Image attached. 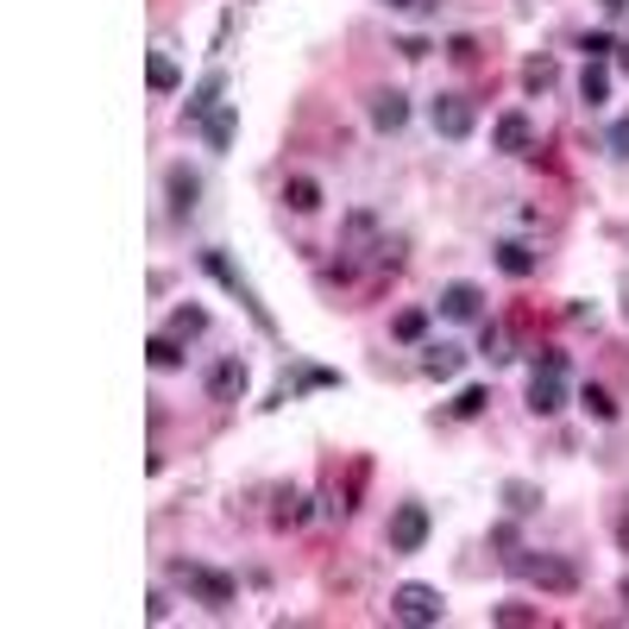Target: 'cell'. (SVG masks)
I'll return each instance as SVG.
<instances>
[{
  "label": "cell",
  "mask_w": 629,
  "mask_h": 629,
  "mask_svg": "<svg viewBox=\"0 0 629 629\" xmlns=\"http://www.w3.org/2000/svg\"><path fill=\"white\" fill-rule=\"evenodd\" d=\"M434 309L447 314V321H478V314H485V290L460 277V283H447V290H441V302H434Z\"/></svg>",
  "instance_id": "cell-15"
},
{
  "label": "cell",
  "mask_w": 629,
  "mask_h": 629,
  "mask_svg": "<svg viewBox=\"0 0 629 629\" xmlns=\"http://www.w3.org/2000/svg\"><path fill=\"white\" fill-rule=\"evenodd\" d=\"M492 152H504V157H529L535 152V120L523 114V107H511V114L492 120Z\"/></svg>",
  "instance_id": "cell-8"
},
{
  "label": "cell",
  "mask_w": 629,
  "mask_h": 629,
  "mask_svg": "<svg viewBox=\"0 0 629 629\" xmlns=\"http://www.w3.org/2000/svg\"><path fill=\"white\" fill-rule=\"evenodd\" d=\"M283 208H290V215H314V208H321V183L302 177V171L283 177Z\"/></svg>",
  "instance_id": "cell-18"
},
{
  "label": "cell",
  "mask_w": 629,
  "mask_h": 629,
  "mask_svg": "<svg viewBox=\"0 0 629 629\" xmlns=\"http://www.w3.org/2000/svg\"><path fill=\"white\" fill-rule=\"evenodd\" d=\"M145 617H152V623H164V617H171V598H164V591H152V598H145Z\"/></svg>",
  "instance_id": "cell-36"
},
{
  "label": "cell",
  "mask_w": 629,
  "mask_h": 629,
  "mask_svg": "<svg viewBox=\"0 0 629 629\" xmlns=\"http://www.w3.org/2000/svg\"><path fill=\"white\" fill-rule=\"evenodd\" d=\"M171 334H177V340H202V334H208V309H196V302H183V309L171 314Z\"/></svg>",
  "instance_id": "cell-27"
},
{
  "label": "cell",
  "mask_w": 629,
  "mask_h": 629,
  "mask_svg": "<svg viewBox=\"0 0 629 629\" xmlns=\"http://www.w3.org/2000/svg\"><path fill=\"white\" fill-rule=\"evenodd\" d=\"M391 617L410 623V629H434V623H447V598L434 586H422V579H403V586L391 591Z\"/></svg>",
  "instance_id": "cell-5"
},
{
  "label": "cell",
  "mask_w": 629,
  "mask_h": 629,
  "mask_svg": "<svg viewBox=\"0 0 629 629\" xmlns=\"http://www.w3.org/2000/svg\"><path fill=\"white\" fill-rule=\"evenodd\" d=\"M447 58L453 63H472V58H478V39H466V32H460V39H447Z\"/></svg>",
  "instance_id": "cell-33"
},
{
  "label": "cell",
  "mask_w": 629,
  "mask_h": 629,
  "mask_svg": "<svg viewBox=\"0 0 629 629\" xmlns=\"http://www.w3.org/2000/svg\"><path fill=\"white\" fill-rule=\"evenodd\" d=\"M579 410H586L591 422H617V396H610L605 384H586V391H579Z\"/></svg>",
  "instance_id": "cell-28"
},
{
  "label": "cell",
  "mask_w": 629,
  "mask_h": 629,
  "mask_svg": "<svg viewBox=\"0 0 629 629\" xmlns=\"http://www.w3.org/2000/svg\"><path fill=\"white\" fill-rule=\"evenodd\" d=\"M492 265H497L504 277H535L542 252H535L529 239H497V246H492Z\"/></svg>",
  "instance_id": "cell-16"
},
{
  "label": "cell",
  "mask_w": 629,
  "mask_h": 629,
  "mask_svg": "<svg viewBox=\"0 0 629 629\" xmlns=\"http://www.w3.org/2000/svg\"><path fill=\"white\" fill-rule=\"evenodd\" d=\"M605 13H610V20H623V13H629V0H605Z\"/></svg>",
  "instance_id": "cell-39"
},
{
  "label": "cell",
  "mask_w": 629,
  "mask_h": 629,
  "mask_svg": "<svg viewBox=\"0 0 629 629\" xmlns=\"http://www.w3.org/2000/svg\"><path fill=\"white\" fill-rule=\"evenodd\" d=\"M478 353L492 359V365H511V340H504V328H492V321H485V334H478Z\"/></svg>",
  "instance_id": "cell-30"
},
{
  "label": "cell",
  "mask_w": 629,
  "mask_h": 629,
  "mask_svg": "<svg viewBox=\"0 0 629 629\" xmlns=\"http://www.w3.org/2000/svg\"><path fill=\"white\" fill-rule=\"evenodd\" d=\"M396 51H403L410 63H422V58H429V39H396Z\"/></svg>",
  "instance_id": "cell-37"
},
{
  "label": "cell",
  "mask_w": 629,
  "mask_h": 629,
  "mask_svg": "<svg viewBox=\"0 0 629 629\" xmlns=\"http://www.w3.org/2000/svg\"><path fill=\"white\" fill-rule=\"evenodd\" d=\"M171 579H177L196 605H208V610H234V598H239V579H234V573L202 567V560H177V567H171Z\"/></svg>",
  "instance_id": "cell-3"
},
{
  "label": "cell",
  "mask_w": 629,
  "mask_h": 629,
  "mask_svg": "<svg viewBox=\"0 0 629 629\" xmlns=\"http://www.w3.org/2000/svg\"><path fill=\"white\" fill-rule=\"evenodd\" d=\"M365 120H372V133H403L410 126V95L403 89H372L365 95Z\"/></svg>",
  "instance_id": "cell-10"
},
{
  "label": "cell",
  "mask_w": 629,
  "mask_h": 629,
  "mask_svg": "<svg viewBox=\"0 0 629 629\" xmlns=\"http://www.w3.org/2000/svg\"><path fill=\"white\" fill-rule=\"evenodd\" d=\"M504 567H511L516 579H529V586H542V591H579V567H573L567 554L516 548V554H504Z\"/></svg>",
  "instance_id": "cell-2"
},
{
  "label": "cell",
  "mask_w": 629,
  "mask_h": 629,
  "mask_svg": "<svg viewBox=\"0 0 629 629\" xmlns=\"http://www.w3.org/2000/svg\"><path fill=\"white\" fill-rule=\"evenodd\" d=\"M220 95H227V70H208V76L189 89V101H183V126H202V120L220 107Z\"/></svg>",
  "instance_id": "cell-14"
},
{
  "label": "cell",
  "mask_w": 629,
  "mask_h": 629,
  "mask_svg": "<svg viewBox=\"0 0 629 629\" xmlns=\"http://www.w3.org/2000/svg\"><path fill=\"white\" fill-rule=\"evenodd\" d=\"M429 120H434V133H441V138H472L478 107H472V95H434Z\"/></svg>",
  "instance_id": "cell-9"
},
{
  "label": "cell",
  "mask_w": 629,
  "mask_h": 629,
  "mask_svg": "<svg viewBox=\"0 0 629 629\" xmlns=\"http://www.w3.org/2000/svg\"><path fill=\"white\" fill-rule=\"evenodd\" d=\"M271 523H277V529H302V523H309V492H296V485H283V492H277V511H271Z\"/></svg>",
  "instance_id": "cell-19"
},
{
  "label": "cell",
  "mask_w": 629,
  "mask_h": 629,
  "mask_svg": "<svg viewBox=\"0 0 629 629\" xmlns=\"http://www.w3.org/2000/svg\"><path fill=\"white\" fill-rule=\"evenodd\" d=\"M617 70H629V44H617Z\"/></svg>",
  "instance_id": "cell-40"
},
{
  "label": "cell",
  "mask_w": 629,
  "mask_h": 629,
  "mask_svg": "<svg viewBox=\"0 0 629 629\" xmlns=\"http://www.w3.org/2000/svg\"><path fill=\"white\" fill-rule=\"evenodd\" d=\"M504 504H511V516H535L542 511V485H529V478H504Z\"/></svg>",
  "instance_id": "cell-23"
},
{
  "label": "cell",
  "mask_w": 629,
  "mask_h": 629,
  "mask_svg": "<svg viewBox=\"0 0 629 629\" xmlns=\"http://www.w3.org/2000/svg\"><path fill=\"white\" fill-rule=\"evenodd\" d=\"M492 623H504V629H529V623H542V610L523 605V598H504V605H492Z\"/></svg>",
  "instance_id": "cell-26"
},
{
  "label": "cell",
  "mask_w": 629,
  "mask_h": 629,
  "mask_svg": "<svg viewBox=\"0 0 629 629\" xmlns=\"http://www.w3.org/2000/svg\"><path fill=\"white\" fill-rule=\"evenodd\" d=\"M579 101H586V107H605L610 101V63H586V70H579Z\"/></svg>",
  "instance_id": "cell-21"
},
{
  "label": "cell",
  "mask_w": 629,
  "mask_h": 629,
  "mask_svg": "<svg viewBox=\"0 0 629 629\" xmlns=\"http://www.w3.org/2000/svg\"><path fill=\"white\" fill-rule=\"evenodd\" d=\"M202 271L215 277L220 290H227V296H234V302H239V309L252 314V321H258V334H277V321H271V309H265V302H258V290H252V277L239 271L234 258L220 252V246H208V252H202Z\"/></svg>",
  "instance_id": "cell-1"
},
{
  "label": "cell",
  "mask_w": 629,
  "mask_h": 629,
  "mask_svg": "<svg viewBox=\"0 0 629 629\" xmlns=\"http://www.w3.org/2000/svg\"><path fill=\"white\" fill-rule=\"evenodd\" d=\"M196 133H202V145H208V152H227V145L239 138V107H234V101H220V107L202 120Z\"/></svg>",
  "instance_id": "cell-17"
},
{
  "label": "cell",
  "mask_w": 629,
  "mask_h": 629,
  "mask_svg": "<svg viewBox=\"0 0 629 629\" xmlns=\"http://www.w3.org/2000/svg\"><path fill=\"white\" fill-rule=\"evenodd\" d=\"M617 542H623V548H629V516H623V523H617Z\"/></svg>",
  "instance_id": "cell-41"
},
{
  "label": "cell",
  "mask_w": 629,
  "mask_h": 629,
  "mask_svg": "<svg viewBox=\"0 0 629 629\" xmlns=\"http://www.w3.org/2000/svg\"><path fill=\"white\" fill-rule=\"evenodd\" d=\"M378 246H384V227H378V215H372V208L347 215V227H340V258H334V277H359V265H365V258H378Z\"/></svg>",
  "instance_id": "cell-4"
},
{
  "label": "cell",
  "mask_w": 629,
  "mask_h": 629,
  "mask_svg": "<svg viewBox=\"0 0 629 629\" xmlns=\"http://www.w3.org/2000/svg\"><path fill=\"white\" fill-rule=\"evenodd\" d=\"M554 82H560V63H554V58H529V63H523V89H529V95H548Z\"/></svg>",
  "instance_id": "cell-25"
},
{
  "label": "cell",
  "mask_w": 629,
  "mask_h": 629,
  "mask_svg": "<svg viewBox=\"0 0 629 629\" xmlns=\"http://www.w3.org/2000/svg\"><path fill=\"white\" fill-rule=\"evenodd\" d=\"M579 51H586V63H610V58H617V39H610V32H586Z\"/></svg>",
  "instance_id": "cell-31"
},
{
  "label": "cell",
  "mask_w": 629,
  "mask_h": 629,
  "mask_svg": "<svg viewBox=\"0 0 629 629\" xmlns=\"http://www.w3.org/2000/svg\"><path fill=\"white\" fill-rule=\"evenodd\" d=\"M529 372H567V353H560V347H535Z\"/></svg>",
  "instance_id": "cell-32"
},
{
  "label": "cell",
  "mask_w": 629,
  "mask_h": 629,
  "mask_svg": "<svg viewBox=\"0 0 629 629\" xmlns=\"http://www.w3.org/2000/svg\"><path fill=\"white\" fill-rule=\"evenodd\" d=\"M164 196H171V215L189 220L202 208V177L189 171V164H171V171H164Z\"/></svg>",
  "instance_id": "cell-12"
},
{
  "label": "cell",
  "mask_w": 629,
  "mask_h": 629,
  "mask_svg": "<svg viewBox=\"0 0 629 629\" xmlns=\"http://www.w3.org/2000/svg\"><path fill=\"white\" fill-rule=\"evenodd\" d=\"M610 152L629 164V120H617V126H610Z\"/></svg>",
  "instance_id": "cell-35"
},
{
  "label": "cell",
  "mask_w": 629,
  "mask_h": 629,
  "mask_svg": "<svg viewBox=\"0 0 629 629\" xmlns=\"http://www.w3.org/2000/svg\"><path fill=\"white\" fill-rule=\"evenodd\" d=\"M617 598H623V605H629V579H623V586H617Z\"/></svg>",
  "instance_id": "cell-42"
},
{
  "label": "cell",
  "mask_w": 629,
  "mask_h": 629,
  "mask_svg": "<svg viewBox=\"0 0 629 629\" xmlns=\"http://www.w3.org/2000/svg\"><path fill=\"white\" fill-rule=\"evenodd\" d=\"M529 415H560L567 410V372H529Z\"/></svg>",
  "instance_id": "cell-13"
},
{
  "label": "cell",
  "mask_w": 629,
  "mask_h": 629,
  "mask_svg": "<svg viewBox=\"0 0 629 629\" xmlns=\"http://www.w3.org/2000/svg\"><path fill=\"white\" fill-rule=\"evenodd\" d=\"M391 334L403 340V347H422V340H429V309H396Z\"/></svg>",
  "instance_id": "cell-24"
},
{
  "label": "cell",
  "mask_w": 629,
  "mask_h": 629,
  "mask_svg": "<svg viewBox=\"0 0 629 629\" xmlns=\"http://www.w3.org/2000/svg\"><path fill=\"white\" fill-rule=\"evenodd\" d=\"M429 504H396L391 511V529H384V542H391V554H422L429 548Z\"/></svg>",
  "instance_id": "cell-6"
},
{
  "label": "cell",
  "mask_w": 629,
  "mask_h": 629,
  "mask_svg": "<svg viewBox=\"0 0 629 629\" xmlns=\"http://www.w3.org/2000/svg\"><path fill=\"white\" fill-rule=\"evenodd\" d=\"M145 359H152V372H183V340L177 334H152L145 340Z\"/></svg>",
  "instance_id": "cell-20"
},
{
  "label": "cell",
  "mask_w": 629,
  "mask_h": 629,
  "mask_svg": "<svg viewBox=\"0 0 629 629\" xmlns=\"http://www.w3.org/2000/svg\"><path fill=\"white\" fill-rule=\"evenodd\" d=\"M145 82H152L157 95H177V89H183V70L164 58V51H152V58H145Z\"/></svg>",
  "instance_id": "cell-22"
},
{
  "label": "cell",
  "mask_w": 629,
  "mask_h": 629,
  "mask_svg": "<svg viewBox=\"0 0 629 629\" xmlns=\"http://www.w3.org/2000/svg\"><path fill=\"white\" fill-rule=\"evenodd\" d=\"M492 548L497 554H516V523H492Z\"/></svg>",
  "instance_id": "cell-34"
},
{
  "label": "cell",
  "mask_w": 629,
  "mask_h": 629,
  "mask_svg": "<svg viewBox=\"0 0 629 629\" xmlns=\"http://www.w3.org/2000/svg\"><path fill=\"white\" fill-rule=\"evenodd\" d=\"M391 13H434V0H384Z\"/></svg>",
  "instance_id": "cell-38"
},
{
  "label": "cell",
  "mask_w": 629,
  "mask_h": 629,
  "mask_svg": "<svg viewBox=\"0 0 629 629\" xmlns=\"http://www.w3.org/2000/svg\"><path fill=\"white\" fill-rule=\"evenodd\" d=\"M466 372V347L460 340H422V378H434V384H447V378Z\"/></svg>",
  "instance_id": "cell-11"
},
{
  "label": "cell",
  "mask_w": 629,
  "mask_h": 629,
  "mask_svg": "<svg viewBox=\"0 0 629 629\" xmlns=\"http://www.w3.org/2000/svg\"><path fill=\"white\" fill-rule=\"evenodd\" d=\"M202 391H208V403H239V396L252 391V365H246L239 353L215 359V365H208V378H202Z\"/></svg>",
  "instance_id": "cell-7"
},
{
  "label": "cell",
  "mask_w": 629,
  "mask_h": 629,
  "mask_svg": "<svg viewBox=\"0 0 629 629\" xmlns=\"http://www.w3.org/2000/svg\"><path fill=\"white\" fill-rule=\"evenodd\" d=\"M485 403H492V391H485V384H466V391L453 396L447 410L460 415V422H472V415H485Z\"/></svg>",
  "instance_id": "cell-29"
}]
</instances>
